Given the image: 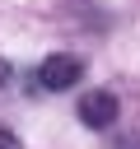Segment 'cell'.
<instances>
[{"label": "cell", "instance_id": "cell-1", "mask_svg": "<svg viewBox=\"0 0 140 149\" xmlns=\"http://www.w3.org/2000/svg\"><path fill=\"white\" fill-rule=\"evenodd\" d=\"M79 74H84V61H79V56H70V51H56V56H47V61L37 65V84H42V88H51V93L75 88V84H79Z\"/></svg>", "mask_w": 140, "mask_h": 149}, {"label": "cell", "instance_id": "cell-2", "mask_svg": "<svg viewBox=\"0 0 140 149\" xmlns=\"http://www.w3.org/2000/svg\"><path fill=\"white\" fill-rule=\"evenodd\" d=\"M75 112H79V121H84V126L103 130V126H112V121H117V98H112L107 88H93V93H84V98H79V107H75Z\"/></svg>", "mask_w": 140, "mask_h": 149}, {"label": "cell", "instance_id": "cell-3", "mask_svg": "<svg viewBox=\"0 0 140 149\" xmlns=\"http://www.w3.org/2000/svg\"><path fill=\"white\" fill-rule=\"evenodd\" d=\"M0 149H19V140H14V135H9L5 126H0Z\"/></svg>", "mask_w": 140, "mask_h": 149}, {"label": "cell", "instance_id": "cell-4", "mask_svg": "<svg viewBox=\"0 0 140 149\" xmlns=\"http://www.w3.org/2000/svg\"><path fill=\"white\" fill-rule=\"evenodd\" d=\"M5 79H9V61L0 56V84H5Z\"/></svg>", "mask_w": 140, "mask_h": 149}]
</instances>
